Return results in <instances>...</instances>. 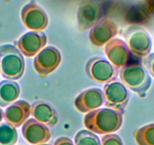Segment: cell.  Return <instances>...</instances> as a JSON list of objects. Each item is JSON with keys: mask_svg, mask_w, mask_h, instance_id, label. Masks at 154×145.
Returning a JSON list of instances; mask_svg holds the SVG:
<instances>
[{"mask_svg": "<svg viewBox=\"0 0 154 145\" xmlns=\"http://www.w3.org/2000/svg\"><path fill=\"white\" fill-rule=\"evenodd\" d=\"M123 114L112 108H98L86 113L83 123L87 129L95 134H112L122 126Z\"/></svg>", "mask_w": 154, "mask_h": 145, "instance_id": "1", "label": "cell"}, {"mask_svg": "<svg viewBox=\"0 0 154 145\" xmlns=\"http://www.w3.org/2000/svg\"><path fill=\"white\" fill-rule=\"evenodd\" d=\"M119 77L122 84L143 98L152 83L149 73L140 63H132L124 66L119 71Z\"/></svg>", "mask_w": 154, "mask_h": 145, "instance_id": "2", "label": "cell"}, {"mask_svg": "<svg viewBox=\"0 0 154 145\" xmlns=\"http://www.w3.org/2000/svg\"><path fill=\"white\" fill-rule=\"evenodd\" d=\"M0 69L2 76L8 80H17L23 76L24 58L15 45H0Z\"/></svg>", "mask_w": 154, "mask_h": 145, "instance_id": "3", "label": "cell"}, {"mask_svg": "<svg viewBox=\"0 0 154 145\" xmlns=\"http://www.w3.org/2000/svg\"><path fill=\"white\" fill-rule=\"evenodd\" d=\"M85 71L90 79L99 83L115 80L118 72L109 60L100 57L89 59L85 64Z\"/></svg>", "mask_w": 154, "mask_h": 145, "instance_id": "4", "label": "cell"}, {"mask_svg": "<svg viewBox=\"0 0 154 145\" xmlns=\"http://www.w3.org/2000/svg\"><path fill=\"white\" fill-rule=\"evenodd\" d=\"M103 91L106 107L125 113V109L130 98V94L122 82L116 80L107 82L103 86Z\"/></svg>", "mask_w": 154, "mask_h": 145, "instance_id": "5", "label": "cell"}, {"mask_svg": "<svg viewBox=\"0 0 154 145\" xmlns=\"http://www.w3.org/2000/svg\"><path fill=\"white\" fill-rule=\"evenodd\" d=\"M61 62V54L57 48L47 46L35 55L33 67L41 78H45L57 69Z\"/></svg>", "mask_w": 154, "mask_h": 145, "instance_id": "6", "label": "cell"}, {"mask_svg": "<svg viewBox=\"0 0 154 145\" xmlns=\"http://www.w3.org/2000/svg\"><path fill=\"white\" fill-rule=\"evenodd\" d=\"M126 44L131 54L139 57H145L150 53L152 41L148 32L140 27H131L125 35Z\"/></svg>", "mask_w": 154, "mask_h": 145, "instance_id": "7", "label": "cell"}, {"mask_svg": "<svg viewBox=\"0 0 154 145\" xmlns=\"http://www.w3.org/2000/svg\"><path fill=\"white\" fill-rule=\"evenodd\" d=\"M104 52L117 71L129 64L132 54L126 42L118 38H114L105 45Z\"/></svg>", "mask_w": 154, "mask_h": 145, "instance_id": "8", "label": "cell"}, {"mask_svg": "<svg viewBox=\"0 0 154 145\" xmlns=\"http://www.w3.org/2000/svg\"><path fill=\"white\" fill-rule=\"evenodd\" d=\"M47 36L40 31H32L23 35L14 45L25 57H31L36 55L45 47L47 44Z\"/></svg>", "mask_w": 154, "mask_h": 145, "instance_id": "9", "label": "cell"}, {"mask_svg": "<svg viewBox=\"0 0 154 145\" xmlns=\"http://www.w3.org/2000/svg\"><path fill=\"white\" fill-rule=\"evenodd\" d=\"M22 134L28 143L32 145L43 144L49 141L52 131L45 124L35 119H28L21 128Z\"/></svg>", "mask_w": 154, "mask_h": 145, "instance_id": "10", "label": "cell"}, {"mask_svg": "<svg viewBox=\"0 0 154 145\" xmlns=\"http://www.w3.org/2000/svg\"><path fill=\"white\" fill-rule=\"evenodd\" d=\"M104 103L103 91L100 88H88L75 97L74 106L79 112L87 113L100 108Z\"/></svg>", "mask_w": 154, "mask_h": 145, "instance_id": "11", "label": "cell"}, {"mask_svg": "<svg viewBox=\"0 0 154 145\" xmlns=\"http://www.w3.org/2000/svg\"><path fill=\"white\" fill-rule=\"evenodd\" d=\"M118 32V28L112 20L104 19L97 23L89 32V40L93 45L101 47L114 39Z\"/></svg>", "mask_w": 154, "mask_h": 145, "instance_id": "12", "label": "cell"}, {"mask_svg": "<svg viewBox=\"0 0 154 145\" xmlns=\"http://www.w3.org/2000/svg\"><path fill=\"white\" fill-rule=\"evenodd\" d=\"M29 116H31V105L26 100H19L5 110L4 119L7 123L18 128L23 125Z\"/></svg>", "mask_w": 154, "mask_h": 145, "instance_id": "13", "label": "cell"}, {"mask_svg": "<svg viewBox=\"0 0 154 145\" xmlns=\"http://www.w3.org/2000/svg\"><path fill=\"white\" fill-rule=\"evenodd\" d=\"M22 20L25 26L35 31L43 30L48 26V17L37 5H27L22 10Z\"/></svg>", "mask_w": 154, "mask_h": 145, "instance_id": "14", "label": "cell"}, {"mask_svg": "<svg viewBox=\"0 0 154 145\" xmlns=\"http://www.w3.org/2000/svg\"><path fill=\"white\" fill-rule=\"evenodd\" d=\"M31 116L39 122L53 127L58 122L55 109L45 101H36L31 105Z\"/></svg>", "mask_w": 154, "mask_h": 145, "instance_id": "15", "label": "cell"}, {"mask_svg": "<svg viewBox=\"0 0 154 145\" xmlns=\"http://www.w3.org/2000/svg\"><path fill=\"white\" fill-rule=\"evenodd\" d=\"M101 15L100 5L94 3L84 5L80 8L78 15L79 29L80 31L86 30L94 26Z\"/></svg>", "mask_w": 154, "mask_h": 145, "instance_id": "16", "label": "cell"}, {"mask_svg": "<svg viewBox=\"0 0 154 145\" xmlns=\"http://www.w3.org/2000/svg\"><path fill=\"white\" fill-rule=\"evenodd\" d=\"M18 83L12 80L0 82V107H5L17 100L20 96Z\"/></svg>", "mask_w": 154, "mask_h": 145, "instance_id": "17", "label": "cell"}, {"mask_svg": "<svg viewBox=\"0 0 154 145\" xmlns=\"http://www.w3.org/2000/svg\"><path fill=\"white\" fill-rule=\"evenodd\" d=\"M133 136L137 145H154V123L137 128Z\"/></svg>", "mask_w": 154, "mask_h": 145, "instance_id": "18", "label": "cell"}, {"mask_svg": "<svg viewBox=\"0 0 154 145\" xmlns=\"http://www.w3.org/2000/svg\"><path fill=\"white\" fill-rule=\"evenodd\" d=\"M17 139L18 134L16 128L7 122L0 124V145H14Z\"/></svg>", "mask_w": 154, "mask_h": 145, "instance_id": "19", "label": "cell"}, {"mask_svg": "<svg viewBox=\"0 0 154 145\" xmlns=\"http://www.w3.org/2000/svg\"><path fill=\"white\" fill-rule=\"evenodd\" d=\"M75 145H101L99 137L89 130H80L74 137Z\"/></svg>", "mask_w": 154, "mask_h": 145, "instance_id": "20", "label": "cell"}, {"mask_svg": "<svg viewBox=\"0 0 154 145\" xmlns=\"http://www.w3.org/2000/svg\"><path fill=\"white\" fill-rule=\"evenodd\" d=\"M101 145H123L122 140L116 134H105L101 137Z\"/></svg>", "mask_w": 154, "mask_h": 145, "instance_id": "21", "label": "cell"}, {"mask_svg": "<svg viewBox=\"0 0 154 145\" xmlns=\"http://www.w3.org/2000/svg\"><path fill=\"white\" fill-rule=\"evenodd\" d=\"M142 63L148 72L154 78V53H149L146 57H143Z\"/></svg>", "mask_w": 154, "mask_h": 145, "instance_id": "22", "label": "cell"}, {"mask_svg": "<svg viewBox=\"0 0 154 145\" xmlns=\"http://www.w3.org/2000/svg\"><path fill=\"white\" fill-rule=\"evenodd\" d=\"M54 145H74L72 140L67 137H60L56 139Z\"/></svg>", "mask_w": 154, "mask_h": 145, "instance_id": "23", "label": "cell"}, {"mask_svg": "<svg viewBox=\"0 0 154 145\" xmlns=\"http://www.w3.org/2000/svg\"><path fill=\"white\" fill-rule=\"evenodd\" d=\"M3 117H4V113H3V111H2V109L0 108V122H2Z\"/></svg>", "mask_w": 154, "mask_h": 145, "instance_id": "24", "label": "cell"}, {"mask_svg": "<svg viewBox=\"0 0 154 145\" xmlns=\"http://www.w3.org/2000/svg\"><path fill=\"white\" fill-rule=\"evenodd\" d=\"M147 1L149 2H154V0H147Z\"/></svg>", "mask_w": 154, "mask_h": 145, "instance_id": "25", "label": "cell"}, {"mask_svg": "<svg viewBox=\"0 0 154 145\" xmlns=\"http://www.w3.org/2000/svg\"><path fill=\"white\" fill-rule=\"evenodd\" d=\"M38 145H50V144H47V143H43V144H38Z\"/></svg>", "mask_w": 154, "mask_h": 145, "instance_id": "26", "label": "cell"}]
</instances>
